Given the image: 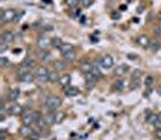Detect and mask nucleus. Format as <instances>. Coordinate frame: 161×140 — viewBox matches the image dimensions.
<instances>
[{"label": "nucleus", "instance_id": "nucleus-1", "mask_svg": "<svg viewBox=\"0 0 161 140\" xmlns=\"http://www.w3.org/2000/svg\"><path fill=\"white\" fill-rule=\"evenodd\" d=\"M61 103H62V100L58 96H50V97H47V99H46L45 106L49 111H55L61 106Z\"/></svg>", "mask_w": 161, "mask_h": 140}, {"label": "nucleus", "instance_id": "nucleus-2", "mask_svg": "<svg viewBox=\"0 0 161 140\" xmlns=\"http://www.w3.org/2000/svg\"><path fill=\"white\" fill-rule=\"evenodd\" d=\"M40 117H41V115H40L39 111H33V112H30V114H27V115L23 117L22 122H23V124H25V126H32L33 123L39 122L40 120H43V118H40Z\"/></svg>", "mask_w": 161, "mask_h": 140}, {"label": "nucleus", "instance_id": "nucleus-3", "mask_svg": "<svg viewBox=\"0 0 161 140\" xmlns=\"http://www.w3.org/2000/svg\"><path fill=\"white\" fill-rule=\"evenodd\" d=\"M49 74H50V71L49 69L46 68V66H40V68L38 69L36 71V79H38V81L39 82H47L49 81Z\"/></svg>", "mask_w": 161, "mask_h": 140}, {"label": "nucleus", "instance_id": "nucleus-4", "mask_svg": "<svg viewBox=\"0 0 161 140\" xmlns=\"http://www.w3.org/2000/svg\"><path fill=\"white\" fill-rule=\"evenodd\" d=\"M17 15V12L12 9H9V10H3L1 13H0V18H1L3 22H13Z\"/></svg>", "mask_w": 161, "mask_h": 140}, {"label": "nucleus", "instance_id": "nucleus-5", "mask_svg": "<svg viewBox=\"0 0 161 140\" xmlns=\"http://www.w3.org/2000/svg\"><path fill=\"white\" fill-rule=\"evenodd\" d=\"M51 44H52V39H50L49 36L43 35L38 39V46H39V48H41V50H46Z\"/></svg>", "mask_w": 161, "mask_h": 140}, {"label": "nucleus", "instance_id": "nucleus-6", "mask_svg": "<svg viewBox=\"0 0 161 140\" xmlns=\"http://www.w3.org/2000/svg\"><path fill=\"white\" fill-rule=\"evenodd\" d=\"M100 65L105 69H110L111 66L114 65V58L110 55H105L103 56V58L100 59Z\"/></svg>", "mask_w": 161, "mask_h": 140}, {"label": "nucleus", "instance_id": "nucleus-7", "mask_svg": "<svg viewBox=\"0 0 161 140\" xmlns=\"http://www.w3.org/2000/svg\"><path fill=\"white\" fill-rule=\"evenodd\" d=\"M137 44L140 46V47L148 48V47H149V44H150V39H149L148 35L142 34V35H139V36L137 38Z\"/></svg>", "mask_w": 161, "mask_h": 140}, {"label": "nucleus", "instance_id": "nucleus-8", "mask_svg": "<svg viewBox=\"0 0 161 140\" xmlns=\"http://www.w3.org/2000/svg\"><path fill=\"white\" fill-rule=\"evenodd\" d=\"M18 133H19V135H21V137L28 139V138L33 134V133H34V130H33V129L30 128V126H25V124H23L22 127H19Z\"/></svg>", "mask_w": 161, "mask_h": 140}, {"label": "nucleus", "instance_id": "nucleus-9", "mask_svg": "<svg viewBox=\"0 0 161 140\" xmlns=\"http://www.w3.org/2000/svg\"><path fill=\"white\" fill-rule=\"evenodd\" d=\"M13 39H15V35H13V31L11 30H5L3 34H1V41L0 42H3V44H10L13 41Z\"/></svg>", "mask_w": 161, "mask_h": 140}, {"label": "nucleus", "instance_id": "nucleus-10", "mask_svg": "<svg viewBox=\"0 0 161 140\" xmlns=\"http://www.w3.org/2000/svg\"><path fill=\"white\" fill-rule=\"evenodd\" d=\"M22 112H23V108H22V105H19V104H13L9 109V114L13 115V116H18V115H21Z\"/></svg>", "mask_w": 161, "mask_h": 140}, {"label": "nucleus", "instance_id": "nucleus-11", "mask_svg": "<svg viewBox=\"0 0 161 140\" xmlns=\"http://www.w3.org/2000/svg\"><path fill=\"white\" fill-rule=\"evenodd\" d=\"M129 69H130V66L127 64H121V65L116 66V69L114 70V74H115L116 76H124Z\"/></svg>", "mask_w": 161, "mask_h": 140}, {"label": "nucleus", "instance_id": "nucleus-12", "mask_svg": "<svg viewBox=\"0 0 161 140\" xmlns=\"http://www.w3.org/2000/svg\"><path fill=\"white\" fill-rule=\"evenodd\" d=\"M19 81H22L24 83H30V82L34 81V76H33V74H30L29 71H25L23 74L19 75Z\"/></svg>", "mask_w": 161, "mask_h": 140}, {"label": "nucleus", "instance_id": "nucleus-13", "mask_svg": "<svg viewBox=\"0 0 161 140\" xmlns=\"http://www.w3.org/2000/svg\"><path fill=\"white\" fill-rule=\"evenodd\" d=\"M64 93H65L67 97H70L72 98V97H76L79 93H80V91L76 87H74V86H68V87H65Z\"/></svg>", "mask_w": 161, "mask_h": 140}, {"label": "nucleus", "instance_id": "nucleus-14", "mask_svg": "<svg viewBox=\"0 0 161 140\" xmlns=\"http://www.w3.org/2000/svg\"><path fill=\"white\" fill-rule=\"evenodd\" d=\"M70 80H72V77H70V75L69 74H64V75H62L61 77H59V85L62 86V87H68V86L70 85Z\"/></svg>", "mask_w": 161, "mask_h": 140}, {"label": "nucleus", "instance_id": "nucleus-15", "mask_svg": "<svg viewBox=\"0 0 161 140\" xmlns=\"http://www.w3.org/2000/svg\"><path fill=\"white\" fill-rule=\"evenodd\" d=\"M19 94H21V91L18 88H13L9 92V100L10 102H16L17 99L19 98Z\"/></svg>", "mask_w": 161, "mask_h": 140}, {"label": "nucleus", "instance_id": "nucleus-16", "mask_svg": "<svg viewBox=\"0 0 161 140\" xmlns=\"http://www.w3.org/2000/svg\"><path fill=\"white\" fill-rule=\"evenodd\" d=\"M43 122L46 126H52L53 123H56V121H55V114H46L43 117Z\"/></svg>", "mask_w": 161, "mask_h": 140}, {"label": "nucleus", "instance_id": "nucleus-17", "mask_svg": "<svg viewBox=\"0 0 161 140\" xmlns=\"http://www.w3.org/2000/svg\"><path fill=\"white\" fill-rule=\"evenodd\" d=\"M62 56H63V59L65 62H73V61H75V58H76V55H75L74 50L65 52V53H63Z\"/></svg>", "mask_w": 161, "mask_h": 140}, {"label": "nucleus", "instance_id": "nucleus-18", "mask_svg": "<svg viewBox=\"0 0 161 140\" xmlns=\"http://www.w3.org/2000/svg\"><path fill=\"white\" fill-rule=\"evenodd\" d=\"M22 68H25V69H30L33 68V66L35 65V61L33 58H25L23 59V62H22Z\"/></svg>", "mask_w": 161, "mask_h": 140}, {"label": "nucleus", "instance_id": "nucleus-19", "mask_svg": "<svg viewBox=\"0 0 161 140\" xmlns=\"http://www.w3.org/2000/svg\"><path fill=\"white\" fill-rule=\"evenodd\" d=\"M92 69H93V66H92V64L90 62H84V63H81V65H80V70H81L84 74L90 72Z\"/></svg>", "mask_w": 161, "mask_h": 140}, {"label": "nucleus", "instance_id": "nucleus-20", "mask_svg": "<svg viewBox=\"0 0 161 140\" xmlns=\"http://www.w3.org/2000/svg\"><path fill=\"white\" fill-rule=\"evenodd\" d=\"M52 66H53V69H55V71H59V70H63L64 69L65 63L63 61H53Z\"/></svg>", "mask_w": 161, "mask_h": 140}, {"label": "nucleus", "instance_id": "nucleus-21", "mask_svg": "<svg viewBox=\"0 0 161 140\" xmlns=\"http://www.w3.org/2000/svg\"><path fill=\"white\" fill-rule=\"evenodd\" d=\"M148 48H150L153 52H156L160 48V42L158 41V40H155V39L150 40V44H149V47Z\"/></svg>", "mask_w": 161, "mask_h": 140}, {"label": "nucleus", "instance_id": "nucleus-22", "mask_svg": "<svg viewBox=\"0 0 161 140\" xmlns=\"http://www.w3.org/2000/svg\"><path fill=\"white\" fill-rule=\"evenodd\" d=\"M159 121V115L158 114H150L148 117H147V122L150 124H156Z\"/></svg>", "mask_w": 161, "mask_h": 140}, {"label": "nucleus", "instance_id": "nucleus-23", "mask_svg": "<svg viewBox=\"0 0 161 140\" xmlns=\"http://www.w3.org/2000/svg\"><path fill=\"white\" fill-rule=\"evenodd\" d=\"M139 87H140L139 79H132L131 80V85H130V89L131 91H135V89H138Z\"/></svg>", "mask_w": 161, "mask_h": 140}, {"label": "nucleus", "instance_id": "nucleus-24", "mask_svg": "<svg viewBox=\"0 0 161 140\" xmlns=\"http://www.w3.org/2000/svg\"><path fill=\"white\" fill-rule=\"evenodd\" d=\"M154 81H155V79H154L153 75H147L145 76V80H144V86L149 88V87H151V86H153Z\"/></svg>", "mask_w": 161, "mask_h": 140}, {"label": "nucleus", "instance_id": "nucleus-25", "mask_svg": "<svg viewBox=\"0 0 161 140\" xmlns=\"http://www.w3.org/2000/svg\"><path fill=\"white\" fill-rule=\"evenodd\" d=\"M73 48H74V47H73V45H72V44H65V42H63L62 46L59 47V51H61V53L63 55V53H65V52L72 51Z\"/></svg>", "mask_w": 161, "mask_h": 140}, {"label": "nucleus", "instance_id": "nucleus-26", "mask_svg": "<svg viewBox=\"0 0 161 140\" xmlns=\"http://www.w3.org/2000/svg\"><path fill=\"white\" fill-rule=\"evenodd\" d=\"M124 88V81L122 80H116L113 85V89L114 91H121Z\"/></svg>", "mask_w": 161, "mask_h": 140}, {"label": "nucleus", "instance_id": "nucleus-27", "mask_svg": "<svg viewBox=\"0 0 161 140\" xmlns=\"http://www.w3.org/2000/svg\"><path fill=\"white\" fill-rule=\"evenodd\" d=\"M65 4L69 9H75L80 4V0H65Z\"/></svg>", "mask_w": 161, "mask_h": 140}, {"label": "nucleus", "instance_id": "nucleus-28", "mask_svg": "<svg viewBox=\"0 0 161 140\" xmlns=\"http://www.w3.org/2000/svg\"><path fill=\"white\" fill-rule=\"evenodd\" d=\"M62 44H63V41L61 40V38L56 36V38H53V39H52V44H51V45H52L55 48H59V47L62 46Z\"/></svg>", "mask_w": 161, "mask_h": 140}, {"label": "nucleus", "instance_id": "nucleus-29", "mask_svg": "<svg viewBox=\"0 0 161 140\" xmlns=\"http://www.w3.org/2000/svg\"><path fill=\"white\" fill-rule=\"evenodd\" d=\"M64 117H65L64 112H62V111L56 112V114H55V121H56V123H61L63 120H64Z\"/></svg>", "mask_w": 161, "mask_h": 140}, {"label": "nucleus", "instance_id": "nucleus-30", "mask_svg": "<svg viewBox=\"0 0 161 140\" xmlns=\"http://www.w3.org/2000/svg\"><path fill=\"white\" fill-rule=\"evenodd\" d=\"M49 81L50 82H56L59 81V77H58V72L57 71H51L49 74Z\"/></svg>", "mask_w": 161, "mask_h": 140}, {"label": "nucleus", "instance_id": "nucleus-31", "mask_svg": "<svg viewBox=\"0 0 161 140\" xmlns=\"http://www.w3.org/2000/svg\"><path fill=\"white\" fill-rule=\"evenodd\" d=\"M10 64V61L6 57H1L0 58V65L3 66V68H5V66H8Z\"/></svg>", "mask_w": 161, "mask_h": 140}, {"label": "nucleus", "instance_id": "nucleus-32", "mask_svg": "<svg viewBox=\"0 0 161 140\" xmlns=\"http://www.w3.org/2000/svg\"><path fill=\"white\" fill-rule=\"evenodd\" d=\"M90 72H92V74L95 75V76H96L97 79H99V77H102V72H100V70H99L98 68H93V69H92V70H91Z\"/></svg>", "mask_w": 161, "mask_h": 140}, {"label": "nucleus", "instance_id": "nucleus-33", "mask_svg": "<svg viewBox=\"0 0 161 140\" xmlns=\"http://www.w3.org/2000/svg\"><path fill=\"white\" fill-rule=\"evenodd\" d=\"M81 5L84 6L85 9H87V8H90V6L92 5V3H93V0H81Z\"/></svg>", "mask_w": 161, "mask_h": 140}, {"label": "nucleus", "instance_id": "nucleus-34", "mask_svg": "<svg viewBox=\"0 0 161 140\" xmlns=\"http://www.w3.org/2000/svg\"><path fill=\"white\" fill-rule=\"evenodd\" d=\"M110 17H111V19H114V21H116V19H120V18H121V13L114 11V12H111Z\"/></svg>", "mask_w": 161, "mask_h": 140}, {"label": "nucleus", "instance_id": "nucleus-35", "mask_svg": "<svg viewBox=\"0 0 161 140\" xmlns=\"http://www.w3.org/2000/svg\"><path fill=\"white\" fill-rule=\"evenodd\" d=\"M140 76H142V71L138 70V69L133 70V72H132V79H139Z\"/></svg>", "mask_w": 161, "mask_h": 140}, {"label": "nucleus", "instance_id": "nucleus-36", "mask_svg": "<svg viewBox=\"0 0 161 140\" xmlns=\"http://www.w3.org/2000/svg\"><path fill=\"white\" fill-rule=\"evenodd\" d=\"M39 138H40V135H39V133H36V132H34L33 134L28 138V140H39Z\"/></svg>", "mask_w": 161, "mask_h": 140}, {"label": "nucleus", "instance_id": "nucleus-37", "mask_svg": "<svg viewBox=\"0 0 161 140\" xmlns=\"http://www.w3.org/2000/svg\"><path fill=\"white\" fill-rule=\"evenodd\" d=\"M22 17H23V12L17 13L16 17H15V19H13V23H18V22H19V19H21Z\"/></svg>", "mask_w": 161, "mask_h": 140}, {"label": "nucleus", "instance_id": "nucleus-38", "mask_svg": "<svg viewBox=\"0 0 161 140\" xmlns=\"http://www.w3.org/2000/svg\"><path fill=\"white\" fill-rule=\"evenodd\" d=\"M6 48H8V44H3V42H0V52H5Z\"/></svg>", "mask_w": 161, "mask_h": 140}, {"label": "nucleus", "instance_id": "nucleus-39", "mask_svg": "<svg viewBox=\"0 0 161 140\" xmlns=\"http://www.w3.org/2000/svg\"><path fill=\"white\" fill-rule=\"evenodd\" d=\"M155 135H156V138H158V139H160V140H161V128H158V129H156Z\"/></svg>", "mask_w": 161, "mask_h": 140}, {"label": "nucleus", "instance_id": "nucleus-40", "mask_svg": "<svg viewBox=\"0 0 161 140\" xmlns=\"http://www.w3.org/2000/svg\"><path fill=\"white\" fill-rule=\"evenodd\" d=\"M154 31L156 33V35H161V28H160V27H156V28L154 29Z\"/></svg>", "mask_w": 161, "mask_h": 140}, {"label": "nucleus", "instance_id": "nucleus-41", "mask_svg": "<svg viewBox=\"0 0 161 140\" xmlns=\"http://www.w3.org/2000/svg\"><path fill=\"white\" fill-rule=\"evenodd\" d=\"M13 53H15V55H18V53H21V48H15V50H13Z\"/></svg>", "mask_w": 161, "mask_h": 140}, {"label": "nucleus", "instance_id": "nucleus-42", "mask_svg": "<svg viewBox=\"0 0 161 140\" xmlns=\"http://www.w3.org/2000/svg\"><path fill=\"white\" fill-rule=\"evenodd\" d=\"M91 40H92V42H98V38L96 39V38H93V36H91Z\"/></svg>", "mask_w": 161, "mask_h": 140}, {"label": "nucleus", "instance_id": "nucleus-43", "mask_svg": "<svg viewBox=\"0 0 161 140\" xmlns=\"http://www.w3.org/2000/svg\"><path fill=\"white\" fill-rule=\"evenodd\" d=\"M158 18H159V21L161 22V11H160V12L158 13Z\"/></svg>", "mask_w": 161, "mask_h": 140}, {"label": "nucleus", "instance_id": "nucleus-44", "mask_svg": "<svg viewBox=\"0 0 161 140\" xmlns=\"http://www.w3.org/2000/svg\"><path fill=\"white\" fill-rule=\"evenodd\" d=\"M120 9H121V10H126V9H127V6H126V5H122Z\"/></svg>", "mask_w": 161, "mask_h": 140}, {"label": "nucleus", "instance_id": "nucleus-45", "mask_svg": "<svg viewBox=\"0 0 161 140\" xmlns=\"http://www.w3.org/2000/svg\"><path fill=\"white\" fill-rule=\"evenodd\" d=\"M158 123H161V114H159V121H158Z\"/></svg>", "mask_w": 161, "mask_h": 140}, {"label": "nucleus", "instance_id": "nucleus-46", "mask_svg": "<svg viewBox=\"0 0 161 140\" xmlns=\"http://www.w3.org/2000/svg\"><path fill=\"white\" fill-rule=\"evenodd\" d=\"M68 140H78V139H76V138H69Z\"/></svg>", "mask_w": 161, "mask_h": 140}, {"label": "nucleus", "instance_id": "nucleus-47", "mask_svg": "<svg viewBox=\"0 0 161 140\" xmlns=\"http://www.w3.org/2000/svg\"><path fill=\"white\" fill-rule=\"evenodd\" d=\"M160 89H161V87H160ZM160 92H161V91H160Z\"/></svg>", "mask_w": 161, "mask_h": 140}]
</instances>
